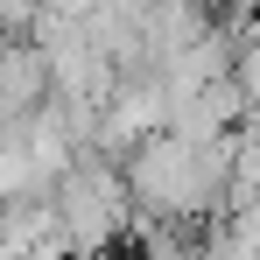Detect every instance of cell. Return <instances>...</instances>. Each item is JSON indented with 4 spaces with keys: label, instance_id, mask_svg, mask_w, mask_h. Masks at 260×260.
I'll use <instances>...</instances> for the list:
<instances>
[{
    "label": "cell",
    "instance_id": "obj_1",
    "mask_svg": "<svg viewBox=\"0 0 260 260\" xmlns=\"http://www.w3.org/2000/svg\"><path fill=\"white\" fill-rule=\"evenodd\" d=\"M239 141V134H232ZM232 141H176L148 134L127 155V197L148 225H190L232 204Z\"/></svg>",
    "mask_w": 260,
    "mask_h": 260
},
{
    "label": "cell",
    "instance_id": "obj_2",
    "mask_svg": "<svg viewBox=\"0 0 260 260\" xmlns=\"http://www.w3.org/2000/svg\"><path fill=\"white\" fill-rule=\"evenodd\" d=\"M56 211V239L71 260H106V246L134 225V197H127V169H113L99 148H85L49 190Z\"/></svg>",
    "mask_w": 260,
    "mask_h": 260
}]
</instances>
